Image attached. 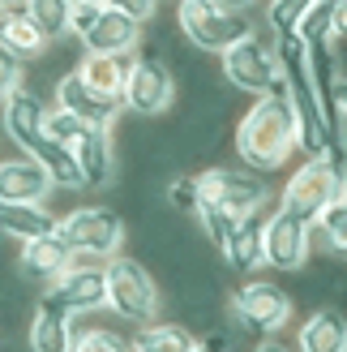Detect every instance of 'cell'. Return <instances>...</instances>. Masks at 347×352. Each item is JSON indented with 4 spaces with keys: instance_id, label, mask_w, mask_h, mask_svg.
Wrapping results in <instances>:
<instances>
[{
    "instance_id": "cell-1",
    "label": "cell",
    "mask_w": 347,
    "mask_h": 352,
    "mask_svg": "<svg viewBox=\"0 0 347 352\" xmlns=\"http://www.w3.org/2000/svg\"><path fill=\"white\" fill-rule=\"evenodd\" d=\"M291 151H300V133L287 91L262 95L236 125V155L253 172H279L291 160Z\"/></svg>"
},
{
    "instance_id": "cell-2",
    "label": "cell",
    "mask_w": 347,
    "mask_h": 352,
    "mask_svg": "<svg viewBox=\"0 0 347 352\" xmlns=\"http://www.w3.org/2000/svg\"><path fill=\"white\" fill-rule=\"evenodd\" d=\"M69 34H77L86 52H103V56H137L142 47V22L112 5H73L69 17Z\"/></svg>"
},
{
    "instance_id": "cell-3",
    "label": "cell",
    "mask_w": 347,
    "mask_h": 352,
    "mask_svg": "<svg viewBox=\"0 0 347 352\" xmlns=\"http://www.w3.org/2000/svg\"><path fill=\"white\" fill-rule=\"evenodd\" d=\"M223 74H228V82L236 86V91L245 95H279L287 91V78H283V60H279V47L257 39V34L249 30L240 43H232L228 52H223Z\"/></svg>"
},
{
    "instance_id": "cell-4",
    "label": "cell",
    "mask_w": 347,
    "mask_h": 352,
    "mask_svg": "<svg viewBox=\"0 0 347 352\" xmlns=\"http://www.w3.org/2000/svg\"><path fill=\"white\" fill-rule=\"evenodd\" d=\"M56 232L64 236V245L73 250V258L86 262H112L125 245V219L108 206H77L60 215Z\"/></svg>"
},
{
    "instance_id": "cell-5",
    "label": "cell",
    "mask_w": 347,
    "mask_h": 352,
    "mask_svg": "<svg viewBox=\"0 0 347 352\" xmlns=\"http://www.w3.org/2000/svg\"><path fill=\"white\" fill-rule=\"evenodd\" d=\"M176 26L184 30V39L193 43V47L219 52V56L253 30L249 26V13L223 9L219 0H180V5H176Z\"/></svg>"
},
{
    "instance_id": "cell-6",
    "label": "cell",
    "mask_w": 347,
    "mask_h": 352,
    "mask_svg": "<svg viewBox=\"0 0 347 352\" xmlns=\"http://www.w3.org/2000/svg\"><path fill=\"white\" fill-rule=\"evenodd\" d=\"M339 193H347V185L331 172V164H326L322 155H304V164H296V172L287 176V185L279 193V206H287L291 215H300L304 223H318V215Z\"/></svg>"
},
{
    "instance_id": "cell-7",
    "label": "cell",
    "mask_w": 347,
    "mask_h": 352,
    "mask_svg": "<svg viewBox=\"0 0 347 352\" xmlns=\"http://www.w3.org/2000/svg\"><path fill=\"white\" fill-rule=\"evenodd\" d=\"M108 305L120 318L146 327V322H154V314H159V284L150 279V271L142 262L116 254L108 262Z\"/></svg>"
},
{
    "instance_id": "cell-8",
    "label": "cell",
    "mask_w": 347,
    "mask_h": 352,
    "mask_svg": "<svg viewBox=\"0 0 347 352\" xmlns=\"http://www.w3.org/2000/svg\"><path fill=\"white\" fill-rule=\"evenodd\" d=\"M198 198L202 202H215L232 215H253L270 202V185L257 176L253 168L249 172H236V168H211V172H198Z\"/></svg>"
},
{
    "instance_id": "cell-9",
    "label": "cell",
    "mask_w": 347,
    "mask_h": 352,
    "mask_svg": "<svg viewBox=\"0 0 347 352\" xmlns=\"http://www.w3.org/2000/svg\"><path fill=\"white\" fill-rule=\"evenodd\" d=\"M232 314L236 322L253 331V336H279V331L291 322V296L279 284H266V279H253V284L236 288L232 296Z\"/></svg>"
},
{
    "instance_id": "cell-10",
    "label": "cell",
    "mask_w": 347,
    "mask_h": 352,
    "mask_svg": "<svg viewBox=\"0 0 347 352\" xmlns=\"http://www.w3.org/2000/svg\"><path fill=\"white\" fill-rule=\"evenodd\" d=\"M171 99H176L171 69L159 56H150V52H137L133 65H129V82H125L120 103H125L129 112H137V116H154V112L171 108Z\"/></svg>"
},
{
    "instance_id": "cell-11",
    "label": "cell",
    "mask_w": 347,
    "mask_h": 352,
    "mask_svg": "<svg viewBox=\"0 0 347 352\" xmlns=\"http://www.w3.org/2000/svg\"><path fill=\"white\" fill-rule=\"evenodd\" d=\"M309 228L300 215H291L287 206L270 210L262 223V241H266V267L274 271H300L309 262Z\"/></svg>"
},
{
    "instance_id": "cell-12",
    "label": "cell",
    "mask_w": 347,
    "mask_h": 352,
    "mask_svg": "<svg viewBox=\"0 0 347 352\" xmlns=\"http://www.w3.org/2000/svg\"><path fill=\"white\" fill-rule=\"evenodd\" d=\"M56 108H64L69 116H77L82 125L112 129L125 103H120V99H108V95H99V91H91V86L82 82V74L73 69V74H64V78L56 82Z\"/></svg>"
},
{
    "instance_id": "cell-13",
    "label": "cell",
    "mask_w": 347,
    "mask_h": 352,
    "mask_svg": "<svg viewBox=\"0 0 347 352\" xmlns=\"http://www.w3.org/2000/svg\"><path fill=\"white\" fill-rule=\"evenodd\" d=\"M51 292H56L73 314L103 309V305H108V262L99 267V262L77 258L73 267H69V271L56 279V284H51Z\"/></svg>"
},
{
    "instance_id": "cell-14",
    "label": "cell",
    "mask_w": 347,
    "mask_h": 352,
    "mask_svg": "<svg viewBox=\"0 0 347 352\" xmlns=\"http://www.w3.org/2000/svg\"><path fill=\"white\" fill-rule=\"evenodd\" d=\"M47 112L51 108L34 91H26V86H17V91L5 99V108H0V116H5V133L22 146V155H30L34 146H39V138L47 133Z\"/></svg>"
},
{
    "instance_id": "cell-15",
    "label": "cell",
    "mask_w": 347,
    "mask_h": 352,
    "mask_svg": "<svg viewBox=\"0 0 347 352\" xmlns=\"http://www.w3.org/2000/svg\"><path fill=\"white\" fill-rule=\"evenodd\" d=\"M73 250L64 245L60 232H47V236H34V241H22V250H17V271L34 284H56V279L73 267Z\"/></svg>"
},
{
    "instance_id": "cell-16",
    "label": "cell",
    "mask_w": 347,
    "mask_h": 352,
    "mask_svg": "<svg viewBox=\"0 0 347 352\" xmlns=\"http://www.w3.org/2000/svg\"><path fill=\"white\" fill-rule=\"evenodd\" d=\"M69 309L56 292H43L30 318V352H73V322Z\"/></svg>"
},
{
    "instance_id": "cell-17",
    "label": "cell",
    "mask_w": 347,
    "mask_h": 352,
    "mask_svg": "<svg viewBox=\"0 0 347 352\" xmlns=\"http://www.w3.org/2000/svg\"><path fill=\"white\" fill-rule=\"evenodd\" d=\"M51 189H56V181L39 160H30V155L0 160V202H43Z\"/></svg>"
},
{
    "instance_id": "cell-18",
    "label": "cell",
    "mask_w": 347,
    "mask_h": 352,
    "mask_svg": "<svg viewBox=\"0 0 347 352\" xmlns=\"http://www.w3.org/2000/svg\"><path fill=\"white\" fill-rule=\"evenodd\" d=\"M262 215H240L236 219V228H232V236H228V245H223V258L232 262V271H240V275H253L257 267H266V241H262Z\"/></svg>"
},
{
    "instance_id": "cell-19",
    "label": "cell",
    "mask_w": 347,
    "mask_h": 352,
    "mask_svg": "<svg viewBox=\"0 0 347 352\" xmlns=\"http://www.w3.org/2000/svg\"><path fill=\"white\" fill-rule=\"evenodd\" d=\"M47 30L34 22V17L26 9H17V13H0V47L9 52V56L17 60H34V56H43L47 52Z\"/></svg>"
},
{
    "instance_id": "cell-20",
    "label": "cell",
    "mask_w": 347,
    "mask_h": 352,
    "mask_svg": "<svg viewBox=\"0 0 347 352\" xmlns=\"http://www.w3.org/2000/svg\"><path fill=\"white\" fill-rule=\"evenodd\" d=\"M296 352H347V318L339 309L309 314L296 331Z\"/></svg>"
},
{
    "instance_id": "cell-21",
    "label": "cell",
    "mask_w": 347,
    "mask_h": 352,
    "mask_svg": "<svg viewBox=\"0 0 347 352\" xmlns=\"http://www.w3.org/2000/svg\"><path fill=\"white\" fill-rule=\"evenodd\" d=\"M56 215L43 206V202H0V236H13V241H34V236H47L56 232Z\"/></svg>"
},
{
    "instance_id": "cell-22",
    "label": "cell",
    "mask_w": 347,
    "mask_h": 352,
    "mask_svg": "<svg viewBox=\"0 0 347 352\" xmlns=\"http://www.w3.org/2000/svg\"><path fill=\"white\" fill-rule=\"evenodd\" d=\"M73 160L86 176V185H108L112 181V129H95V125H86L82 138L73 146Z\"/></svg>"
},
{
    "instance_id": "cell-23",
    "label": "cell",
    "mask_w": 347,
    "mask_h": 352,
    "mask_svg": "<svg viewBox=\"0 0 347 352\" xmlns=\"http://www.w3.org/2000/svg\"><path fill=\"white\" fill-rule=\"evenodd\" d=\"M129 65H133V56H103V52H86L82 65H77V74H82V82L91 86V91L108 95V99H120V95H125V82H129Z\"/></svg>"
},
{
    "instance_id": "cell-24",
    "label": "cell",
    "mask_w": 347,
    "mask_h": 352,
    "mask_svg": "<svg viewBox=\"0 0 347 352\" xmlns=\"http://www.w3.org/2000/svg\"><path fill=\"white\" fill-rule=\"evenodd\" d=\"M30 160H39L43 168H47V176L56 181L60 189H82L86 185V176H82V168H77V160H73V151L69 146H60L56 138H39V146L30 151Z\"/></svg>"
},
{
    "instance_id": "cell-25",
    "label": "cell",
    "mask_w": 347,
    "mask_h": 352,
    "mask_svg": "<svg viewBox=\"0 0 347 352\" xmlns=\"http://www.w3.org/2000/svg\"><path fill=\"white\" fill-rule=\"evenodd\" d=\"M133 352H198V336L180 322H146L133 336Z\"/></svg>"
},
{
    "instance_id": "cell-26",
    "label": "cell",
    "mask_w": 347,
    "mask_h": 352,
    "mask_svg": "<svg viewBox=\"0 0 347 352\" xmlns=\"http://www.w3.org/2000/svg\"><path fill=\"white\" fill-rule=\"evenodd\" d=\"M339 5H343V0H313L309 13L300 17L296 34L304 43H326V39L335 43V13H339Z\"/></svg>"
},
{
    "instance_id": "cell-27",
    "label": "cell",
    "mask_w": 347,
    "mask_h": 352,
    "mask_svg": "<svg viewBox=\"0 0 347 352\" xmlns=\"http://www.w3.org/2000/svg\"><path fill=\"white\" fill-rule=\"evenodd\" d=\"M313 228L326 236V245H331L335 254H343V258H347V193H339V198L322 210Z\"/></svg>"
},
{
    "instance_id": "cell-28",
    "label": "cell",
    "mask_w": 347,
    "mask_h": 352,
    "mask_svg": "<svg viewBox=\"0 0 347 352\" xmlns=\"http://www.w3.org/2000/svg\"><path fill=\"white\" fill-rule=\"evenodd\" d=\"M26 13L47 30V39H60V34H69L73 5H69V0H26Z\"/></svg>"
},
{
    "instance_id": "cell-29",
    "label": "cell",
    "mask_w": 347,
    "mask_h": 352,
    "mask_svg": "<svg viewBox=\"0 0 347 352\" xmlns=\"http://www.w3.org/2000/svg\"><path fill=\"white\" fill-rule=\"evenodd\" d=\"M73 352H133V340L116 336L108 327H86L73 336Z\"/></svg>"
},
{
    "instance_id": "cell-30",
    "label": "cell",
    "mask_w": 347,
    "mask_h": 352,
    "mask_svg": "<svg viewBox=\"0 0 347 352\" xmlns=\"http://www.w3.org/2000/svg\"><path fill=\"white\" fill-rule=\"evenodd\" d=\"M193 215L202 219V232L211 236L215 250H223V245H228V236H232V228H236V215H232V210H223V206H215V202H202Z\"/></svg>"
},
{
    "instance_id": "cell-31",
    "label": "cell",
    "mask_w": 347,
    "mask_h": 352,
    "mask_svg": "<svg viewBox=\"0 0 347 352\" xmlns=\"http://www.w3.org/2000/svg\"><path fill=\"white\" fill-rule=\"evenodd\" d=\"M309 5L313 0H270V9H266V22H270V30L279 34H296V26H300V17L309 13Z\"/></svg>"
},
{
    "instance_id": "cell-32",
    "label": "cell",
    "mask_w": 347,
    "mask_h": 352,
    "mask_svg": "<svg viewBox=\"0 0 347 352\" xmlns=\"http://www.w3.org/2000/svg\"><path fill=\"white\" fill-rule=\"evenodd\" d=\"M82 129H86V125H82L77 116H69L64 108H51V112H47V138H56L60 146H73L77 138H82Z\"/></svg>"
},
{
    "instance_id": "cell-33",
    "label": "cell",
    "mask_w": 347,
    "mask_h": 352,
    "mask_svg": "<svg viewBox=\"0 0 347 352\" xmlns=\"http://www.w3.org/2000/svg\"><path fill=\"white\" fill-rule=\"evenodd\" d=\"M167 202L176 210H198L202 198H198V176H176V181L167 185Z\"/></svg>"
},
{
    "instance_id": "cell-34",
    "label": "cell",
    "mask_w": 347,
    "mask_h": 352,
    "mask_svg": "<svg viewBox=\"0 0 347 352\" xmlns=\"http://www.w3.org/2000/svg\"><path fill=\"white\" fill-rule=\"evenodd\" d=\"M17 86H22V60L17 56H9L5 47H0V103H5Z\"/></svg>"
},
{
    "instance_id": "cell-35",
    "label": "cell",
    "mask_w": 347,
    "mask_h": 352,
    "mask_svg": "<svg viewBox=\"0 0 347 352\" xmlns=\"http://www.w3.org/2000/svg\"><path fill=\"white\" fill-rule=\"evenodd\" d=\"M103 5H112V9H120V13H129V17H137V22H150L154 9H159V0H103Z\"/></svg>"
},
{
    "instance_id": "cell-36",
    "label": "cell",
    "mask_w": 347,
    "mask_h": 352,
    "mask_svg": "<svg viewBox=\"0 0 347 352\" xmlns=\"http://www.w3.org/2000/svg\"><path fill=\"white\" fill-rule=\"evenodd\" d=\"M335 116H339V125L347 133V74L335 78Z\"/></svg>"
},
{
    "instance_id": "cell-37",
    "label": "cell",
    "mask_w": 347,
    "mask_h": 352,
    "mask_svg": "<svg viewBox=\"0 0 347 352\" xmlns=\"http://www.w3.org/2000/svg\"><path fill=\"white\" fill-rule=\"evenodd\" d=\"M335 43H347V0L339 5V13H335Z\"/></svg>"
},
{
    "instance_id": "cell-38",
    "label": "cell",
    "mask_w": 347,
    "mask_h": 352,
    "mask_svg": "<svg viewBox=\"0 0 347 352\" xmlns=\"http://www.w3.org/2000/svg\"><path fill=\"white\" fill-rule=\"evenodd\" d=\"M253 352H296V344H283V340H274V336H266V340L257 344Z\"/></svg>"
},
{
    "instance_id": "cell-39",
    "label": "cell",
    "mask_w": 347,
    "mask_h": 352,
    "mask_svg": "<svg viewBox=\"0 0 347 352\" xmlns=\"http://www.w3.org/2000/svg\"><path fill=\"white\" fill-rule=\"evenodd\" d=\"M219 5H223V9H236V13H249L253 0H219Z\"/></svg>"
},
{
    "instance_id": "cell-40",
    "label": "cell",
    "mask_w": 347,
    "mask_h": 352,
    "mask_svg": "<svg viewBox=\"0 0 347 352\" xmlns=\"http://www.w3.org/2000/svg\"><path fill=\"white\" fill-rule=\"evenodd\" d=\"M5 5V13H17V9H26V0H0Z\"/></svg>"
},
{
    "instance_id": "cell-41",
    "label": "cell",
    "mask_w": 347,
    "mask_h": 352,
    "mask_svg": "<svg viewBox=\"0 0 347 352\" xmlns=\"http://www.w3.org/2000/svg\"><path fill=\"white\" fill-rule=\"evenodd\" d=\"M69 5H99V0H69Z\"/></svg>"
},
{
    "instance_id": "cell-42",
    "label": "cell",
    "mask_w": 347,
    "mask_h": 352,
    "mask_svg": "<svg viewBox=\"0 0 347 352\" xmlns=\"http://www.w3.org/2000/svg\"><path fill=\"white\" fill-rule=\"evenodd\" d=\"M0 13H5V5H0Z\"/></svg>"
},
{
    "instance_id": "cell-43",
    "label": "cell",
    "mask_w": 347,
    "mask_h": 352,
    "mask_svg": "<svg viewBox=\"0 0 347 352\" xmlns=\"http://www.w3.org/2000/svg\"><path fill=\"white\" fill-rule=\"evenodd\" d=\"M198 352H202V348H198Z\"/></svg>"
}]
</instances>
